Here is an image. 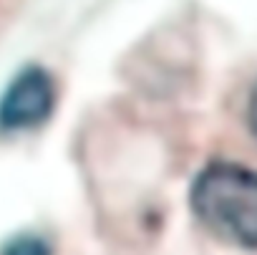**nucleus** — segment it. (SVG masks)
<instances>
[{"mask_svg": "<svg viewBox=\"0 0 257 255\" xmlns=\"http://www.w3.org/2000/svg\"><path fill=\"white\" fill-rule=\"evenodd\" d=\"M244 119H247V129H249V134L257 139V81H254V86H252V91H249V96H247V111H244Z\"/></svg>", "mask_w": 257, "mask_h": 255, "instance_id": "4", "label": "nucleus"}, {"mask_svg": "<svg viewBox=\"0 0 257 255\" xmlns=\"http://www.w3.org/2000/svg\"><path fill=\"white\" fill-rule=\"evenodd\" d=\"M56 106V83L43 66H26L0 96V129L28 132L46 124Z\"/></svg>", "mask_w": 257, "mask_h": 255, "instance_id": "2", "label": "nucleus"}, {"mask_svg": "<svg viewBox=\"0 0 257 255\" xmlns=\"http://www.w3.org/2000/svg\"><path fill=\"white\" fill-rule=\"evenodd\" d=\"M0 255H53V245L38 232H16L0 245Z\"/></svg>", "mask_w": 257, "mask_h": 255, "instance_id": "3", "label": "nucleus"}, {"mask_svg": "<svg viewBox=\"0 0 257 255\" xmlns=\"http://www.w3.org/2000/svg\"><path fill=\"white\" fill-rule=\"evenodd\" d=\"M197 222L217 240L257 252V169L239 162H209L189 187Z\"/></svg>", "mask_w": 257, "mask_h": 255, "instance_id": "1", "label": "nucleus"}]
</instances>
